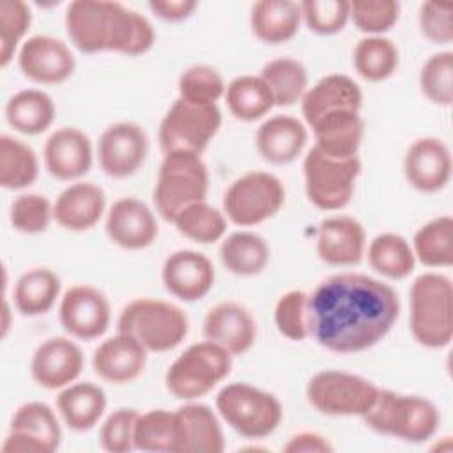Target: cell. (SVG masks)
Returning <instances> with one entry per match:
<instances>
[{
	"label": "cell",
	"mask_w": 453,
	"mask_h": 453,
	"mask_svg": "<svg viewBox=\"0 0 453 453\" xmlns=\"http://www.w3.org/2000/svg\"><path fill=\"white\" fill-rule=\"evenodd\" d=\"M310 336L336 354L377 345L400 317L396 290L368 274L340 273L308 294Z\"/></svg>",
	"instance_id": "cell-1"
},
{
	"label": "cell",
	"mask_w": 453,
	"mask_h": 453,
	"mask_svg": "<svg viewBox=\"0 0 453 453\" xmlns=\"http://www.w3.org/2000/svg\"><path fill=\"white\" fill-rule=\"evenodd\" d=\"M65 30L81 53L117 51L136 57L156 42L150 19L113 0H74L65 9Z\"/></svg>",
	"instance_id": "cell-2"
},
{
	"label": "cell",
	"mask_w": 453,
	"mask_h": 453,
	"mask_svg": "<svg viewBox=\"0 0 453 453\" xmlns=\"http://www.w3.org/2000/svg\"><path fill=\"white\" fill-rule=\"evenodd\" d=\"M361 419L370 430L380 435L419 444L435 435L441 414L425 396L379 388L375 402Z\"/></svg>",
	"instance_id": "cell-3"
},
{
	"label": "cell",
	"mask_w": 453,
	"mask_h": 453,
	"mask_svg": "<svg viewBox=\"0 0 453 453\" xmlns=\"http://www.w3.org/2000/svg\"><path fill=\"white\" fill-rule=\"evenodd\" d=\"M409 327L426 349H442L453 338V285L441 273L419 274L409 290Z\"/></svg>",
	"instance_id": "cell-4"
},
{
	"label": "cell",
	"mask_w": 453,
	"mask_h": 453,
	"mask_svg": "<svg viewBox=\"0 0 453 453\" xmlns=\"http://www.w3.org/2000/svg\"><path fill=\"white\" fill-rule=\"evenodd\" d=\"M117 331L134 336L149 352H168L188 336L189 319L170 301L138 297L122 308Z\"/></svg>",
	"instance_id": "cell-5"
},
{
	"label": "cell",
	"mask_w": 453,
	"mask_h": 453,
	"mask_svg": "<svg viewBox=\"0 0 453 453\" xmlns=\"http://www.w3.org/2000/svg\"><path fill=\"white\" fill-rule=\"evenodd\" d=\"M209 180V170L200 154H165L152 191L157 214L173 221L182 209L207 198Z\"/></svg>",
	"instance_id": "cell-6"
},
{
	"label": "cell",
	"mask_w": 453,
	"mask_h": 453,
	"mask_svg": "<svg viewBox=\"0 0 453 453\" xmlns=\"http://www.w3.org/2000/svg\"><path fill=\"white\" fill-rule=\"evenodd\" d=\"M232 354L202 340L180 352L165 373L166 389L179 400H198L211 393L232 370Z\"/></svg>",
	"instance_id": "cell-7"
},
{
	"label": "cell",
	"mask_w": 453,
	"mask_h": 453,
	"mask_svg": "<svg viewBox=\"0 0 453 453\" xmlns=\"http://www.w3.org/2000/svg\"><path fill=\"white\" fill-rule=\"evenodd\" d=\"M216 411L223 421L246 439H264L281 423V402L269 391L246 382H232L216 395Z\"/></svg>",
	"instance_id": "cell-8"
},
{
	"label": "cell",
	"mask_w": 453,
	"mask_h": 453,
	"mask_svg": "<svg viewBox=\"0 0 453 453\" xmlns=\"http://www.w3.org/2000/svg\"><path fill=\"white\" fill-rule=\"evenodd\" d=\"M218 104H193L177 97L161 119L157 142L163 154L191 152L200 154L209 147L221 127Z\"/></svg>",
	"instance_id": "cell-9"
},
{
	"label": "cell",
	"mask_w": 453,
	"mask_h": 453,
	"mask_svg": "<svg viewBox=\"0 0 453 453\" xmlns=\"http://www.w3.org/2000/svg\"><path fill=\"white\" fill-rule=\"evenodd\" d=\"M359 173V157L334 159L311 147L303 159L306 196L320 211L343 209L354 195Z\"/></svg>",
	"instance_id": "cell-10"
},
{
	"label": "cell",
	"mask_w": 453,
	"mask_h": 453,
	"mask_svg": "<svg viewBox=\"0 0 453 453\" xmlns=\"http://www.w3.org/2000/svg\"><path fill=\"white\" fill-rule=\"evenodd\" d=\"M283 203V182L274 173L258 170L235 179L223 195V212L239 226H255L271 219Z\"/></svg>",
	"instance_id": "cell-11"
},
{
	"label": "cell",
	"mask_w": 453,
	"mask_h": 453,
	"mask_svg": "<svg viewBox=\"0 0 453 453\" xmlns=\"http://www.w3.org/2000/svg\"><path fill=\"white\" fill-rule=\"evenodd\" d=\"M379 393L366 377L342 372H317L306 384V398L310 405L326 416H365Z\"/></svg>",
	"instance_id": "cell-12"
},
{
	"label": "cell",
	"mask_w": 453,
	"mask_h": 453,
	"mask_svg": "<svg viewBox=\"0 0 453 453\" xmlns=\"http://www.w3.org/2000/svg\"><path fill=\"white\" fill-rule=\"evenodd\" d=\"M62 442V426L55 411L44 402L19 405L2 444L5 453H51Z\"/></svg>",
	"instance_id": "cell-13"
},
{
	"label": "cell",
	"mask_w": 453,
	"mask_h": 453,
	"mask_svg": "<svg viewBox=\"0 0 453 453\" xmlns=\"http://www.w3.org/2000/svg\"><path fill=\"white\" fill-rule=\"evenodd\" d=\"M58 320L64 331L73 338L87 342L96 340L103 336L110 326V301L92 285H73L60 297Z\"/></svg>",
	"instance_id": "cell-14"
},
{
	"label": "cell",
	"mask_w": 453,
	"mask_h": 453,
	"mask_svg": "<svg viewBox=\"0 0 453 453\" xmlns=\"http://www.w3.org/2000/svg\"><path fill=\"white\" fill-rule=\"evenodd\" d=\"M149 154L145 129L129 120L108 126L97 142V159L101 170L113 179H126L136 173Z\"/></svg>",
	"instance_id": "cell-15"
},
{
	"label": "cell",
	"mask_w": 453,
	"mask_h": 453,
	"mask_svg": "<svg viewBox=\"0 0 453 453\" xmlns=\"http://www.w3.org/2000/svg\"><path fill=\"white\" fill-rule=\"evenodd\" d=\"M18 65L21 73L42 85H58L69 80L76 69L71 48L53 35H32L18 51Z\"/></svg>",
	"instance_id": "cell-16"
},
{
	"label": "cell",
	"mask_w": 453,
	"mask_h": 453,
	"mask_svg": "<svg viewBox=\"0 0 453 453\" xmlns=\"http://www.w3.org/2000/svg\"><path fill=\"white\" fill-rule=\"evenodd\" d=\"M453 159L449 147L435 136L414 140L403 156V175L411 188L421 193H437L451 179Z\"/></svg>",
	"instance_id": "cell-17"
},
{
	"label": "cell",
	"mask_w": 453,
	"mask_h": 453,
	"mask_svg": "<svg viewBox=\"0 0 453 453\" xmlns=\"http://www.w3.org/2000/svg\"><path fill=\"white\" fill-rule=\"evenodd\" d=\"M257 331L251 311L235 301L214 304L202 322L203 340L219 345L232 356L246 354L257 342Z\"/></svg>",
	"instance_id": "cell-18"
},
{
	"label": "cell",
	"mask_w": 453,
	"mask_h": 453,
	"mask_svg": "<svg viewBox=\"0 0 453 453\" xmlns=\"http://www.w3.org/2000/svg\"><path fill=\"white\" fill-rule=\"evenodd\" d=\"M85 357L76 342L65 336H53L42 342L32 359L30 375L44 389H62L80 377Z\"/></svg>",
	"instance_id": "cell-19"
},
{
	"label": "cell",
	"mask_w": 453,
	"mask_h": 453,
	"mask_svg": "<svg viewBox=\"0 0 453 453\" xmlns=\"http://www.w3.org/2000/svg\"><path fill=\"white\" fill-rule=\"evenodd\" d=\"M104 230L110 241L124 250L149 248L159 234L152 209L136 196H122L110 205Z\"/></svg>",
	"instance_id": "cell-20"
},
{
	"label": "cell",
	"mask_w": 453,
	"mask_h": 453,
	"mask_svg": "<svg viewBox=\"0 0 453 453\" xmlns=\"http://www.w3.org/2000/svg\"><path fill=\"white\" fill-rule=\"evenodd\" d=\"M161 280L173 297L193 303L212 290L216 271L203 253L195 250H177L163 262Z\"/></svg>",
	"instance_id": "cell-21"
},
{
	"label": "cell",
	"mask_w": 453,
	"mask_h": 453,
	"mask_svg": "<svg viewBox=\"0 0 453 453\" xmlns=\"http://www.w3.org/2000/svg\"><path fill=\"white\" fill-rule=\"evenodd\" d=\"M42 161L51 177L69 182L78 180L92 166V142L78 127H58L48 136L44 143Z\"/></svg>",
	"instance_id": "cell-22"
},
{
	"label": "cell",
	"mask_w": 453,
	"mask_h": 453,
	"mask_svg": "<svg viewBox=\"0 0 453 453\" xmlns=\"http://www.w3.org/2000/svg\"><path fill=\"white\" fill-rule=\"evenodd\" d=\"M147 349L131 334L117 331L92 354V368L103 380L122 386L136 380L147 365Z\"/></svg>",
	"instance_id": "cell-23"
},
{
	"label": "cell",
	"mask_w": 453,
	"mask_h": 453,
	"mask_svg": "<svg viewBox=\"0 0 453 453\" xmlns=\"http://www.w3.org/2000/svg\"><path fill=\"white\" fill-rule=\"evenodd\" d=\"M363 92L347 74L333 73L311 85L301 99V113L306 127L338 111L361 113Z\"/></svg>",
	"instance_id": "cell-24"
},
{
	"label": "cell",
	"mask_w": 453,
	"mask_h": 453,
	"mask_svg": "<svg viewBox=\"0 0 453 453\" xmlns=\"http://www.w3.org/2000/svg\"><path fill=\"white\" fill-rule=\"evenodd\" d=\"M366 251L363 225L352 216H331L320 221L317 230V255L336 267L356 265Z\"/></svg>",
	"instance_id": "cell-25"
},
{
	"label": "cell",
	"mask_w": 453,
	"mask_h": 453,
	"mask_svg": "<svg viewBox=\"0 0 453 453\" xmlns=\"http://www.w3.org/2000/svg\"><path fill=\"white\" fill-rule=\"evenodd\" d=\"M106 211V193L101 186L74 180L53 202L55 221L69 232H85L99 223Z\"/></svg>",
	"instance_id": "cell-26"
},
{
	"label": "cell",
	"mask_w": 453,
	"mask_h": 453,
	"mask_svg": "<svg viewBox=\"0 0 453 453\" xmlns=\"http://www.w3.org/2000/svg\"><path fill=\"white\" fill-rule=\"evenodd\" d=\"M179 425V453H221L225 435L216 412L196 400L175 409Z\"/></svg>",
	"instance_id": "cell-27"
},
{
	"label": "cell",
	"mask_w": 453,
	"mask_h": 453,
	"mask_svg": "<svg viewBox=\"0 0 453 453\" xmlns=\"http://www.w3.org/2000/svg\"><path fill=\"white\" fill-rule=\"evenodd\" d=\"M308 142V127L292 115H274L260 124L255 134L258 154L273 165H287L297 159Z\"/></svg>",
	"instance_id": "cell-28"
},
{
	"label": "cell",
	"mask_w": 453,
	"mask_h": 453,
	"mask_svg": "<svg viewBox=\"0 0 453 453\" xmlns=\"http://www.w3.org/2000/svg\"><path fill=\"white\" fill-rule=\"evenodd\" d=\"M313 147L334 159L359 157L357 152L365 136V122L361 113L338 111L327 115L311 126Z\"/></svg>",
	"instance_id": "cell-29"
},
{
	"label": "cell",
	"mask_w": 453,
	"mask_h": 453,
	"mask_svg": "<svg viewBox=\"0 0 453 453\" xmlns=\"http://www.w3.org/2000/svg\"><path fill=\"white\" fill-rule=\"evenodd\" d=\"M106 403V393L94 382H73L57 396L58 416L74 432L94 428L103 418Z\"/></svg>",
	"instance_id": "cell-30"
},
{
	"label": "cell",
	"mask_w": 453,
	"mask_h": 453,
	"mask_svg": "<svg viewBox=\"0 0 453 453\" xmlns=\"http://www.w3.org/2000/svg\"><path fill=\"white\" fill-rule=\"evenodd\" d=\"M301 5L294 0H260L251 5L250 25L257 39L265 44H281L299 32Z\"/></svg>",
	"instance_id": "cell-31"
},
{
	"label": "cell",
	"mask_w": 453,
	"mask_h": 453,
	"mask_svg": "<svg viewBox=\"0 0 453 453\" xmlns=\"http://www.w3.org/2000/svg\"><path fill=\"white\" fill-rule=\"evenodd\" d=\"M271 258L267 241L255 232L237 230L221 239L219 260L235 276L260 274Z\"/></svg>",
	"instance_id": "cell-32"
},
{
	"label": "cell",
	"mask_w": 453,
	"mask_h": 453,
	"mask_svg": "<svg viewBox=\"0 0 453 453\" xmlns=\"http://www.w3.org/2000/svg\"><path fill=\"white\" fill-rule=\"evenodd\" d=\"M62 281L48 267H34L25 271L14 285V306L25 317L48 313L60 297Z\"/></svg>",
	"instance_id": "cell-33"
},
{
	"label": "cell",
	"mask_w": 453,
	"mask_h": 453,
	"mask_svg": "<svg viewBox=\"0 0 453 453\" xmlns=\"http://www.w3.org/2000/svg\"><path fill=\"white\" fill-rule=\"evenodd\" d=\"M53 99L39 88H25L12 94L5 104V120L23 134H41L55 120Z\"/></svg>",
	"instance_id": "cell-34"
},
{
	"label": "cell",
	"mask_w": 453,
	"mask_h": 453,
	"mask_svg": "<svg viewBox=\"0 0 453 453\" xmlns=\"http://www.w3.org/2000/svg\"><path fill=\"white\" fill-rule=\"evenodd\" d=\"M228 111L242 122H255L274 108L273 94L262 76L242 74L234 78L225 90Z\"/></svg>",
	"instance_id": "cell-35"
},
{
	"label": "cell",
	"mask_w": 453,
	"mask_h": 453,
	"mask_svg": "<svg viewBox=\"0 0 453 453\" xmlns=\"http://www.w3.org/2000/svg\"><path fill=\"white\" fill-rule=\"evenodd\" d=\"M372 269L389 280L407 278L416 265V257L411 242L395 232L375 235L366 250Z\"/></svg>",
	"instance_id": "cell-36"
},
{
	"label": "cell",
	"mask_w": 453,
	"mask_h": 453,
	"mask_svg": "<svg viewBox=\"0 0 453 453\" xmlns=\"http://www.w3.org/2000/svg\"><path fill=\"white\" fill-rule=\"evenodd\" d=\"M352 64L363 80L372 83L384 81L398 69L400 51L396 44L384 35H366L354 46Z\"/></svg>",
	"instance_id": "cell-37"
},
{
	"label": "cell",
	"mask_w": 453,
	"mask_h": 453,
	"mask_svg": "<svg viewBox=\"0 0 453 453\" xmlns=\"http://www.w3.org/2000/svg\"><path fill=\"white\" fill-rule=\"evenodd\" d=\"M39 175L35 150L11 134L0 136V186L18 191L32 186Z\"/></svg>",
	"instance_id": "cell-38"
},
{
	"label": "cell",
	"mask_w": 453,
	"mask_h": 453,
	"mask_svg": "<svg viewBox=\"0 0 453 453\" xmlns=\"http://www.w3.org/2000/svg\"><path fill=\"white\" fill-rule=\"evenodd\" d=\"M416 260L426 267H449L453 264V218L437 216L418 228L412 237Z\"/></svg>",
	"instance_id": "cell-39"
},
{
	"label": "cell",
	"mask_w": 453,
	"mask_h": 453,
	"mask_svg": "<svg viewBox=\"0 0 453 453\" xmlns=\"http://www.w3.org/2000/svg\"><path fill=\"white\" fill-rule=\"evenodd\" d=\"M262 80L267 83L274 106H292L301 103L308 90V71L303 62L292 57H280L269 60L260 73Z\"/></svg>",
	"instance_id": "cell-40"
},
{
	"label": "cell",
	"mask_w": 453,
	"mask_h": 453,
	"mask_svg": "<svg viewBox=\"0 0 453 453\" xmlns=\"http://www.w3.org/2000/svg\"><path fill=\"white\" fill-rule=\"evenodd\" d=\"M134 449L179 453V425L175 411L150 409L140 412L134 426Z\"/></svg>",
	"instance_id": "cell-41"
},
{
	"label": "cell",
	"mask_w": 453,
	"mask_h": 453,
	"mask_svg": "<svg viewBox=\"0 0 453 453\" xmlns=\"http://www.w3.org/2000/svg\"><path fill=\"white\" fill-rule=\"evenodd\" d=\"M180 235L198 244L221 241L226 234V216L207 200L195 202L182 209L172 221Z\"/></svg>",
	"instance_id": "cell-42"
},
{
	"label": "cell",
	"mask_w": 453,
	"mask_h": 453,
	"mask_svg": "<svg viewBox=\"0 0 453 453\" xmlns=\"http://www.w3.org/2000/svg\"><path fill=\"white\" fill-rule=\"evenodd\" d=\"M179 97L193 103V104H218L221 97H225L226 83L218 69L205 65V64H195L182 71L179 76Z\"/></svg>",
	"instance_id": "cell-43"
},
{
	"label": "cell",
	"mask_w": 453,
	"mask_h": 453,
	"mask_svg": "<svg viewBox=\"0 0 453 453\" xmlns=\"http://www.w3.org/2000/svg\"><path fill=\"white\" fill-rule=\"evenodd\" d=\"M421 94L437 106L453 103V53L449 50L430 55L419 71Z\"/></svg>",
	"instance_id": "cell-44"
},
{
	"label": "cell",
	"mask_w": 453,
	"mask_h": 453,
	"mask_svg": "<svg viewBox=\"0 0 453 453\" xmlns=\"http://www.w3.org/2000/svg\"><path fill=\"white\" fill-rule=\"evenodd\" d=\"M32 23V11L23 0L0 2V65L5 67ZM25 42V41H23ZM21 48V46H19Z\"/></svg>",
	"instance_id": "cell-45"
},
{
	"label": "cell",
	"mask_w": 453,
	"mask_h": 453,
	"mask_svg": "<svg viewBox=\"0 0 453 453\" xmlns=\"http://www.w3.org/2000/svg\"><path fill=\"white\" fill-rule=\"evenodd\" d=\"M53 218V203L39 193H21L9 207V221L14 230L28 235L48 230Z\"/></svg>",
	"instance_id": "cell-46"
},
{
	"label": "cell",
	"mask_w": 453,
	"mask_h": 453,
	"mask_svg": "<svg viewBox=\"0 0 453 453\" xmlns=\"http://www.w3.org/2000/svg\"><path fill=\"white\" fill-rule=\"evenodd\" d=\"M274 324L285 338L303 342L310 336L308 294L303 290H288L280 296L274 306Z\"/></svg>",
	"instance_id": "cell-47"
},
{
	"label": "cell",
	"mask_w": 453,
	"mask_h": 453,
	"mask_svg": "<svg viewBox=\"0 0 453 453\" xmlns=\"http://www.w3.org/2000/svg\"><path fill=\"white\" fill-rule=\"evenodd\" d=\"M299 5L303 21L319 35L338 34L350 19V2L347 0H304Z\"/></svg>",
	"instance_id": "cell-48"
},
{
	"label": "cell",
	"mask_w": 453,
	"mask_h": 453,
	"mask_svg": "<svg viewBox=\"0 0 453 453\" xmlns=\"http://www.w3.org/2000/svg\"><path fill=\"white\" fill-rule=\"evenodd\" d=\"M400 18V4L395 0H354L350 2V19L368 35H382L391 30Z\"/></svg>",
	"instance_id": "cell-49"
},
{
	"label": "cell",
	"mask_w": 453,
	"mask_h": 453,
	"mask_svg": "<svg viewBox=\"0 0 453 453\" xmlns=\"http://www.w3.org/2000/svg\"><path fill=\"white\" fill-rule=\"evenodd\" d=\"M138 411L120 407L110 412L99 428V444L108 453H127L134 449V426Z\"/></svg>",
	"instance_id": "cell-50"
},
{
	"label": "cell",
	"mask_w": 453,
	"mask_h": 453,
	"mask_svg": "<svg viewBox=\"0 0 453 453\" xmlns=\"http://www.w3.org/2000/svg\"><path fill=\"white\" fill-rule=\"evenodd\" d=\"M418 25L421 34L434 44H449L453 41V4L428 0L419 5Z\"/></svg>",
	"instance_id": "cell-51"
},
{
	"label": "cell",
	"mask_w": 453,
	"mask_h": 453,
	"mask_svg": "<svg viewBox=\"0 0 453 453\" xmlns=\"http://www.w3.org/2000/svg\"><path fill=\"white\" fill-rule=\"evenodd\" d=\"M333 449L329 439L317 432H299L283 446L285 453H331Z\"/></svg>",
	"instance_id": "cell-52"
},
{
	"label": "cell",
	"mask_w": 453,
	"mask_h": 453,
	"mask_svg": "<svg viewBox=\"0 0 453 453\" xmlns=\"http://www.w3.org/2000/svg\"><path fill=\"white\" fill-rule=\"evenodd\" d=\"M198 4L195 0H150L149 9L152 14L165 21H182L189 18Z\"/></svg>",
	"instance_id": "cell-53"
},
{
	"label": "cell",
	"mask_w": 453,
	"mask_h": 453,
	"mask_svg": "<svg viewBox=\"0 0 453 453\" xmlns=\"http://www.w3.org/2000/svg\"><path fill=\"white\" fill-rule=\"evenodd\" d=\"M4 322H2V336H5L7 334V331H9V326H11V320H9V317H11V310H9V303H7V299H4Z\"/></svg>",
	"instance_id": "cell-54"
}]
</instances>
